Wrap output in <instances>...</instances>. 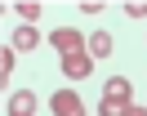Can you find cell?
<instances>
[{
	"mask_svg": "<svg viewBox=\"0 0 147 116\" xmlns=\"http://www.w3.org/2000/svg\"><path fill=\"white\" fill-rule=\"evenodd\" d=\"M49 45L58 49V67H63V76L67 80H85L94 71V54H89V45L80 40V31L76 27H58V31H49Z\"/></svg>",
	"mask_w": 147,
	"mask_h": 116,
	"instance_id": "cell-1",
	"label": "cell"
},
{
	"mask_svg": "<svg viewBox=\"0 0 147 116\" xmlns=\"http://www.w3.org/2000/svg\"><path fill=\"white\" fill-rule=\"evenodd\" d=\"M129 80L125 76H111L102 85V103H98V116H129Z\"/></svg>",
	"mask_w": 147,
	"mask_h": 116,
	"instance_id": "cell-2",
	"label": "cell"
},
{
	"mask_svg": "<svg viewBox=\"0 0 147 116\" xmlns=\"http://www.w3.org/2000/svg\"><path fill=\"white\" fill-rule=\"evenodd\" d=\"M49 107H54V116H85V103H80L76 89H58L49 98Z\"/></svg>",
	"mask_w": 147,
	"mask_h": 116,
	"instance_id": "cell-3",
	"label": "cell"
},
{
	"mask_svg": "<svg viewBox=\"0 0 147 116\" xmlns=\"http://www.w3.org/2000/svg\"><path fill=\"white\" fill-rule=\"evenodd\" d=\"M5 112H9V116H31V112H36V94H31V89H18V94H9Z\"/></svg>",
	"mask_w": 147,
	"mask_h": 116,
	"instance_id": "cell-4",
	"label": "cell"
},
{
	"mask_svg": "<svg viewBox=\"0 0 147 116\" xmlns=\"http://www.w3.org/2000/svg\"><path fill=\"white\" fill-rule=\"evenodd\" d=\"M13 49H18V54H27V49H36V45H40V31H36V27H31V22H22L18 27V31H13Z\"/></svg>",
	"mask_w": 147,
	"mask_h": 116,
	"instance_id": "cell-5",
	"label": "cell"
},
{
	"mask_svg": "<svg viewBox=\"0 0 147 116\" xmlns=\"http://www.w3.org/2000/svg\"><path fill=\"white\" fill-rule=\"evenodd\" d=\"M89 54H94V58H107V54H111V36L107 31H94L89 36Z\"/></svg>",
	"mask_w": 147,
	"mask_h": 116,
	"instance_id": "cell-6",
	"label": "cell"
},
{
	"mask_svg": "<svg viewBox=\"0 0 147 116\" xmlns=\"http://www.w3.org/2000/svg\"><path fill=\"white\" fill-rule=\"evenodd\" d=\"M18 67V49L13 45H5V54H0V76H5V85H9V71Z\"/></svg>",
	"mask_w": 147,
	"mask_h": 116,
	"instance_id": "cell-7",
	"label": "cell"
},
{
	"mask_svg": "<svg viewBox=\"0 0 147 116\" xmlns=\"http://www.w3.org/2000/svg\"><path fill=\"white\" fill-rule=\"evenodd\" d=\"M13 9H18V18H22V22H31V18L40 14V5H36V0H18Z\"/></svg>",
	"mask_w": 147,
	"mask_h": 116,
	"instance_id": "cell-8",
	"label": "cell"
},
{
	"mask_svg": "<svg viewBox=\"0 0 147 116\" xmlns=\"http://www.w3.org/2000/svg\"><path fill=\"white\" fill-rule=\"evenodd\" d=\"M129 116H147V107H129Z\"/></svg>",
	"mask_w": 147,
	"mask_h": 116,
	"instance_id": "cell-9",
	"label": "cell"
}]
</instances>
